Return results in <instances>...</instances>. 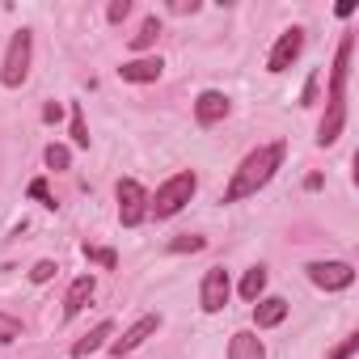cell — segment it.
<instances>
[{"label":"cell","mask_w":359,"mask_h":359,"mask_svg":"<svg viewBox=\"0 0 359 359\" xmlns=\"http://www.w3.org/2000/svg\"><path fill=\"white\" fill-rule=\"evenodd\" d=\"M283 140H275V144H262V148H254L241 165H237V173H233V182H229V191H224V203H241V199H250V195H258L271 177H275V169L283 165Z\"/></svg>","instance_id":"6da1fadb"},{"label":"cell","mask_w":359,"mask_h":359,"mask_svg":"<svg viewBox=\"0 0 359 359\" xmlns=\"http://www.w3.org/2000/svg\"><path fill=\"white\" fill-rule=\"evenodd\" d=\"M195 191H199V177H195V169H182V173H173L169 182L148 199V216H156V220H169V216H177L191 199H195Z\"/></svg>","instance_id":"7a4b0ae2"},{"label":"cell","mask_w":359,"mask_h":359,"mask_svg":"<svg viewBox=\"0 0 359 359\" xmlns=\"http://www.w3.org/2000/svg\"><path fill=\"white\" fill-rule=\"evenodd\" d=\"M30 55H34V34H30V30H18V34L9 39L5 64H0V85H5V89L26 85V76H30Z\"/></svg>","instance_id":"3957f363"},{"label":"cell","mask_w":359,"mask_h":359,"mask_svg":"<svg viewBox=\"0 0 359 359\" xmlns=\"http://www.w3.org/2000/svg\"><path fill=\"white\" fill-rule=\"evenodd\" d=\"M144 216H148V191L135 177H123L118 182V220H123V229L144 224Z\"/></svg>","instance_id":"277c9868"},{"label":"cell","mask_w":359,"mask_h":359,"mask_svg":"<svg viewBox=\"0 0 359 359\" xmlns=\"http://www.w3.org/2000/svg\"><path fill=\"white\" fill-rule=\"evenodd\" d=\"M300 51H304V30L292 26V30H283V34L275 39V47H271V55H266V68H271V72H287V68L300 60Z\"/></svg>","instance_id":"5b68a950"},{"label":"cell","mask_w":359,"mask_h":359,"mask_svg":"<svg viewBox=\"0 0 359 359\" xmlns=\"http://www.w3.org/2000/svg\"><path fill=\"white\" fill-rule=\"evenodd\" d=\"M304 271H309V279H313L321 292H342V287L355 283V266H351V262H309Z\"/></svg>","instance_id":"8992f818"},{"label":"cell","mask_w":359,"mask_h":359,"mask_svg":"<svg viewBox=\"0 0 359 359\" xmlns=\"http://www.w3.org/2000/svg\"><path fill=\"white\" fill-rule=\"evenodd\" d=\"M229 292H233L229 271H224V266H212V271L203 275V287H199V304H203V313H220V309L229 304Z\"/></svg>","instance_id":"52a82bcc"},{"label":"cell","mask_w":359,"mask_h":359,"mask_svg":"<svg viewBox=\"0 0 359 359\" xmlns=\"http://www.w3.org/2000/svg\"><path fill=\"white\" fill-rule=\"evenodd\" d=\"M156 325H161V317H140L131 330H123V338H110V346H114V359H127L140 342H148L152 334H156Z\"/></svg>","instance_id":"ba28073f"},{"label":"cell","mask_w":359,"mask_h":359,"mask_svg":"<svg viewBox=\"0 0 359 359\" xmlns=\"http://www.w3.org/2000/svg\"><path fill=\"white\" fill-rule=\"evenodd\" d=\"M342 127H346V97H330V106H325V118H321V127H317V144H321V148L338 144Z\"/></svg>","instance_id":"9c48e42d"},{"label":"cell","mask_w":359,"mask_h":359,"mask_svg":"<svg viewBox=\"0 0 359 359\" xmlns=\"http://www.w3.org/2000/svg\"><path fill=\"white\" fill-rule=\"evenodd\" d=\"M161 55H144V60H127L123 68H118V76L123 81H131V85H152V81H161Z\"/></svg>","instance_id":"30bf717a"},{"label":"cell","mask_w":359,"mask_h":359,"mask_svg":"<svg viewBox=\"0 0 359 359\" xmlns=\"http://www.w3.org/2000/svg\"><path fill=\"white\" fill-rule=\"evenodd\" d=\"M351 51H355V39L346 34V39L338 43L334 68H330V97H346V72H351Z\"/></svg>","instance_id":"8fae6325"},{"label":"cell","mask_w":359,"mask_h":359,"mask_svg":"<svg viewBox=\"0 0 359 359\" xmlns=\"http://www.w3.org/2000/svg\"><path fill=\"white\" fill-rule=\"evenodd\" d=\"M224 114H229V97H224L220 89H203L199 102H195V118H199V127H212V123H220Z\"/></svg>","instance_id":"7c38bea8"},{"label":"cell","mask_w":359,"mask_h":359,"mask_svg":"<svg viewBox=\"0 0 359 359\" xmlns=\"http://www.w3.org/2000/svg\"><path fill=\"white\" fill-rule=\"evenodd\" d=\"M287 317V300L283 296H258L254 300V325L258 330H271V325H279Z\"/></svg>","instance_id":"4fadbf2b"},{"label":"cell","mask_w":359,"mask_h":359,"mask_svg":"<svg viewBox=\"0 0 359 359\" xmlns=\"http://www.w3.org/2000/svg\"><path fill=\"white\" fill-rule=\"evenodd\" d=\"M229 359H266V346L254 330H237L229 338Z\"/></svg>","instance_id":"5bb4252c"},{"label":"cell","mask_w":359,"mask_h":359,"mask_svg":"<svg viewBox=\"0 0 359 359\" xmlns=\"http://www.w3.org/2000/svg\"><path fill=\"white\" fill-rule=\"evenodd\" d=\"M93 275H81V279H72V287H68V296H64V317H76L85 304H89V296H93Z\"/></svg>","instance_id":"9a60e30c"},{"label":"cell","mask_w":359,"mask_h":359,"mask_svg":"<svg viewBox=\"0 0 359 359\" xmlns=\"http://www.w3.org/2000/svg\"><path fill=\"white\" fill-rule=\"evenodd\" d=\"M110 334H114V325H110V321H102V325H93V330H89V334H85V338H81V342L72 346V355H76V359H89L93 351H102V346L110 342Z\"/></svg>","instance_id":"2e32d148"},{"label":"cell","mask_w":359,"mask_h":359,"mask_svg":"<svg viewBox=\"0 0 359 359\" xmlns=\"http://www.w3.org/2000/svg\"><path fill=\"white\" fill-rule=\"evenodd\" d=\"M262 292H266V266H254V271H245V279H241V296L254 304Z\"/></svg>","instance_id":"e0dca14e"},{"label":"cell","mask_w":359,"mask_h":359,"mask_svg":"<svg viewBox=\"0 0 359 359\" xmlns=\"http://www.w3.org/2000/svg\"><path fill=\"white\" fill-rule=\"evenodd\" d=\"M156 39H161V22H156V18H148V22L140 26V34H131V47H135V51H148Z\"/></svg>","instance_id":"ac0fdd59"},{"label":"cell","mask_w":359,"mask_h":359,"mask_svg":"<svg viewBox=\"0 0 359 359\" xmlns=\"http://www.w3.org/2000/svg\"><path fill=\"white\" fill-rule=\"evenodd\" d=\"M72 144H76V148H89V127H85V114H81V102L72 106Z\"/></svg>","instance_id":"d6986e66"},{"label":"cell","mask_w":359,"mask_h":359,"mask_svg":"<svg viewBox=\"0 0 359 359\" xmlns=\"http://www.w3.org/2000/svg\"><path fill=\"white\" fill-rule=\"evenodd\" d=\"M43 161H47L51 169H68V165H72V152H68L64 144H51V148L43 152Z\"/></svg>","instance_id":"ffe728a7"},{"label":"cell","mask_w":359,"mask_h":359,"mask_svg":"<svg viewBox=\"0 0 359 359\" xmlns=\"http://www.w3.org/2000/svg\"><path fill=\"white\" fill-rule=\"evenodd\" d=\"M85 258H89V262H102L106 271L118 266V254H114V250H97V245H85Z\"/></svg>","instance_id":"44dd1931"},{"label":"cell","mask_w":359,"mask_h":359,"mask_svg":"<svg viewBox=\"0 0 359 359\" xmlns=\"http://www.w3.org/2000/svg\"><path fill=\"white\" fill-rule=\"evenodd\" d=\"M203 245H208L203 237H195V233H187V237H177V241H173L169 250H173V254H199Z\"/></svg>","instance_id":"7402d4cb"},{"label":"cell","mask_w":359,"mask_h":359,"mask_svg":"<svg viewBox=\"0 0 359 359\" xmlns=\"http://www.w3.org/2000/svg\"><path fill=\"white\" fill-rule=\"evenodd\" d=\"M13 338H22V321L9 317V313H0V342H13Z\"/></svg>","instance_id":"603a6c76"},{"label":"cell","mask_w":359,"mask_h":359,"mask_svg":"<svg viewBox=\"0 0 359 359\" xmlns=\"http://www.w3.org/2000/svg\"><path fill=\"white\" fill-rule=\"evenodd\" d=\"M55 271H60V266H55L51 258H43V262L30 266V279H34V283H47V279H55Z\"/></svg>","instance_id":"cb8c5ba5"},{"label":"cell","mask_w":359,"mask_h":359,"mask_svg":"<svg viewBox=\"0 0 359 359\" xmlns=\"http://www.w3.org/2000/svg\"><path fill=\"white\" fill-rule=\"evenodd\" d=\"M30 195H34L43 208H55V199H51V191H47V182H43V177H34V182H30Z\"/></svg>","instance_id":"d4e9b609"},{"label":"cell","mask_w":359,"mask_h":359,"mask_svg":"<svg viewBox=\"0 0 359 359\" xmlns=\"http://www.w3.org/2000/svg\"><path fill=\"white\" fill-rule=\"evenodd\" d=\"M127 13H131V0H114V5L106 9V18H110V22H123Z\"/></svg>","instance_id":"484cf974"},{"label":"cell","mask_w":359,"mask_h":359,"mask_svg":"<svg viewBox=\"0 0 359 359\" xmlns=\"http://www.w3.org/2000/svg\"><path fill=\"white\" fill-rule=\"evenodd\" d=\"M355 351H359V338H346V342H342V346H338L334 355H325V359H351Z\"/></svg>","instance_id":"4316f807"},{"label":"cell","mask_w":359,"mask_h":359,"mask_svg":"<svg viewBox=\"0 0 359 359\" xmlns=\"http://www.w3.org/2000/svg\"><path fill=\"white\" fill-rule=\"evenodd\" d=\"M43 118H47V123H60V118H64V106H60V102H47V106H43Z\"/></svg>","instance_id":"83f0119b"},{"label":"cell","mask_w":359,"mask_h":359,"mask_svg":"<svg viewBox=\"0 0 359 359\" xmlns=\"http://www.w3.org/2000/svg\"><path fill=\"white\" fill-rule=\"evenodd\" d=\"M199 5H195V0H173V13H195Z\"/></svg>","instance_id":"f1b7e54d"},{"label":"cell","mask_w":359,"mask_h":359,"mask_svg":"<svg viewBox=\"0 0 359 359\" xmlns=\"http://www.w3.org/2000/svg\"><path fill=\"white\" fill-rule=\"evenodd\" d=\"M313 97H317V76H309V85H304V97H300V102H304V106H309V102H313Z\"/></svg>","instance_id":"f546056e"}]
</instances>
